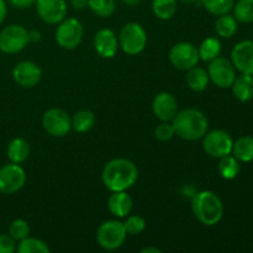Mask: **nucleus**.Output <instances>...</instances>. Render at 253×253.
<instances>
[{
	"instance_id": "25",
	"label": "nucleus",
	"mask_w": 253,
	"mask_h": 253,
	"mask_svg": "<svg viewBox=\"0 0 253 253\" xmlns=\"http://www.w3.org/2000/svg\"><path fill=\"white\" fill-rule=\"evenodd\" d=\"M220 175L226 180H232L239 175L240 169V161L235 156L227 155L224 157L219 158V165H217Z\"/></svg>"
},
{
	"instance_id": "20",
	"label": "nucleus",
	"mask_w": 253,
	"mask_h": 253,
	"mask_svg": "<svg viewBox=\"0 0 253 253\" xmlns=\"http://www.w3.org/2000/svg\"><path fill=\"white\" fill-rule=\"evenodd\" d=\"M185 82H187L188 86L193 91L200 93V91H204L208 88L210 78L209 74H208V71H205L202 67H198L197 64V66L192 67V68L187 71Z\"/></svg>"
},
{
	"instance_id": "28",
	"label": "nucleus",
	"mask_w": 253,
	"mask_h": 253,
	"mask_svg": "<svg viewBox=\"0 0 253 253\" xmlns=\"http://www.w3.org/2000/svg\"><path fill=\"white\" fill-rule=\"evenodd\" d=\"M48 245L42 240L36 239V237L27 236L26 239L21 240L17 246V252L19 253H48Z\"/></svg>"
},
{
	"instance_id": "3",
	"label": "nucleus",
	"mask_w": 253,
	"mask_h": 253,
	"mask_svg": "<svg viewBox=\"0 0 253 253\" xmlns=\"http://www.w3.org/2000/svg\"><path fill=\"white\" fill-rule=\"evenodd\" d=\"M192 211L200 224L215 226L224 216V204L219 195L214 192L203 190L193 197Z\"/></svg>"
},
{
	"instance_id": "7",
	"label": "nucleus",
	"mask_w": 253,
	"mask_h": 253,
	"mask_svg": "<svg viewBox=\"0 0 253 253\" xmlns=\"http://www.w3.org/2000/svg\"><path fill=\"white\" fill-rule=\"evenodd\" d=\"M84 29L81 21L74 17H64L56 30V41L64 49H74L83 40Z\"/></svg>"
},
{
	"instance_id": "8",
	"label": "nucleus",
	"mask_w": 253,
	"mask_h": 253,
	"mask_svg": "<svg viewBox=\"0 0 253 253\" xmlns=\"http://www.w3.org/2000/svg\"><path fill=\"white\" fill-rule=\"evenodd\" d=\"M232 145L234 140L230 133L220 128L209 131L203 137V148L205 153L212 158H221L231 155Z\"/></svg>"
},
{
	"instance_id": "35",
	"label": "nucleus",
	"mask_w": 253,
	"mask_h": 253,
	"mask_svg": "<svg viewBox=\"0 0 253 253\" xmlns=\"http://www.w3.org/2000/svg\"><path fill=\"white\" fill-rule=\"evenodd\" d=\"M16 250V241L7 234H0V253H12Z\"/></svg>"
},
{
	"instance_id": "42",
	"label": "nucleus",
	"mask_w": 253,
	"mask_h": 253,
	"mask_svg": "<svg viewBox=\"0 0 253 253\" xmlns=\"http://www.w3.org/2000/svg\"><path fill=\"white\" fill-rule=\"evenodd\" d=\"M183 2H187V4H193V2H197L198 0H180Z\"/></svg>"
},
{
	"instance_id": "4",
	"label": "nucleus",
	"mask_w": 253,
	"mask_h": 253,
	"mask_svg": "<svg viewBox=\"0 0 253 253\" xmlns=\"http://www.w3.org/2000/svg\"><path fill=\"white\" fill-rule=\"evenodd\" d=\"M119 47L128 56H137L147 44V34L137 22H128L124 25L118 36Z\"/></svg>"
},
{
	"instance_id": "30",
	"label": "nucleus",
	"mask_w": 253,
	"mask_h": 253,
	"mask_svg": "<svg viewBox=\"0 0 253 253\" xmlns=\"http://www.w3.org/2000/svg\"><path fill=\"white\" fill-rule=\"evenodd\" d=\"M208 12L215 16L230 14L235 5V0H200Z\"/></svg>"
},
{
	"instance_id": "13",
	"label": "nucleus",
	"mask_w": 253,
	"mask_h": 253,
	"mask_svg": "<svg viewBox=\"0 0 253 253\" xmlns=\"http://www.w3.org/2000/svg\"><path fill=\"white\" fill-rule=\"evenodd\" d=\"M36 11L40 19L49 25H57L67 16L66 0H36Z\"/></svg>"
},
{
	"instance_id": "16",
	"label": "nucleus",
	"mask_w": 253,
	"mask_h": 253,
	"mask_svg": "<svg viewBox=\"0 0 253 253\" xmlns=\"http://www.w3.org/2000/svg\"><path fill=\"white\" fill-rule=\"evenodd\" d=\"M152 111L161 121H172L175 114L178 113V103L174 95L167 91L158 93L153 98Z\"/></svg>"
},
{
	"instance_id": "38",
	"label": "nucleus",
	"mask_w": 253,
	"mask_h": 253,
	"mask_svg": "<svg viewBox=\"0 0 253 253\" xmlns=\"http://www.w3.org/2000/svg\"><path fill=\"white\" fill-rule=\"evenodd\" d=\"M6 12H7V6H6V1L5 0H0V24L5 20L6 17Z\"/></svg>"
},
{
	"instance_id": "36",
	"label": "nucleus",
	"mask_w": 253,
	"mask_h": 253,
	"mask_svg": "<svg viewBox=\"0 0 253 253\" xmlns=\"http://www.w3.org/2000/svg\"><path fill=\"white\" fill-rule=\"evenodd\" d=\"M17 9H27L36 2V0H9Z\"/></svg>"
},
{
	"instance_id": "40",
	"label": "nucleus",
	"mask_w": 253,
	"mask_h": 253,
	"mask_svg": "<svg viewBox=\"0 0 253 253\" xmlns=\"http://www.w3.org/2000/svg\"><path fill=\"white\" fill-rule=\"evenodd\" d=\"M162 251H161L160 249H157V247H145V249L141 250V253H161Z\"/></svg>"
},
{
	"instance_id": "10",
	"label": "nucleus",
	"mask_w": 253,
	"mask_h": 253,
	"mask_svg": "<svg viewBox=\"0 0 253 253\" xmlns=\"http://www.w3.org/2000/svg\"><path fill=\"white\" fill-rule=\"evenodd\" d=\"M208 74L212 83L222 89L231 88L235 78H236V68L230 59L224 57H216L210 61Z\"/></svg>"
},
{
	"instance_id": "17",
	"label": "nucleus",
	"mask_w": 253,
	"mask_h": 253,
	"mask_svg": "<svg viewBox=\"0 0 253 253\" xmlns=\"http://www.w3.org/2000/svg\"><path fill=\"white\" fill-rule=\"evenodd\" d=\"M94 48L103 58H113L119 49V39L110 29L99 30L94 37Z\"/></svg>"
},
{
	"instance_id": "23",
	"label": "nucleus",
	"mask_w": 253,
	"mask_h": 253,
	"mask_svg": "<svg viewBox=\"0 0 253 253\" xmlns=\"http://www.w3.org/2000/svg\"><path fill=\"white\" fill-rule=\"evenodd\" d=\"M237 29H239V21L235 19L234 15H220L215 21V31L222 39L232 37L237 32Z\"/></svg>"
},
{
	"instance_id": "39",
	"label": "nucleus",
	"mask_w": 253,
	"mask_h": 253,
	"mask_svg": "<svg viewBox=\"0 0 253 253\" xmlns=\"http://www.w3.org/2000/svg\"><path fill=\"white\" fill-rule=\"evenodd\" d=\"M29 40L30 42H37L41 40V32L39 30H31L29 31Z\"/></svg>"
},
{
	"instance_id": "22",
	"label": "nucleus",
	"mask_w": 253,
	"mask_h": 253,
	"mask_svg": "<svg viewBox=\"0 0 253 253\" xmlns=\"http://www.w3.org/2000/svg\"><path fill=\"white\" fill-rule=\"evenodd\" d=\"M232 156L240 162L249 163L253 161V137L252 136H242L237 138L232 145Z\"/></svg>"
},
{
	"instance_id": "34",
	"label": "nucleus",
	"mask_w": 253,
	"mask_h": 253,
	"mask_svg": "<svg viewBox=\"0 0 253 253\" xmlns=\"http://www.w3.org/2000/svg\"><path fill=\"white\" fill-rule=\"evenodd\" d=\"M174 135V128H173L172 124H169V121H162V123L155 128V137L157 138L158 141H161V142H166V141L172 140Z\"/></svg>"
},
{
	"instance_id": "19",
	"label": "nucleus",
	"mask_w": 253,
	"mask_h": 253,
	"mask_svg": "<svg viewBox=\"0 0 253 253\" xmlns=\"http://www.w3.org/2000/svg\"><path fill=\"white\" fill-rule=\"evenodd\" d=\"M232 94L235 98L241 103H247V101L253 99V76L249 74H242L235 78L234 83L231 85Z\"/></svg>"
},
{
	"instance_id": "24",
	"label": "nucleus",
	"mask_w": 253,
	"mask_h": 253,
	"mask_svg": "<svg viewBox=\"0 0 253 253\" xmlns=\"http://www.w3.org/2000/svg\"><path fill=\"white\" fill-rule=\"evenodd\" d=\"M94 125H95V115L93 111L86 110V109L77 111L72 118V130L79 133L88 132L93 128Z\"/></svg>"
},
{
	"instance_id": "32",
	"label": "nucleus",
	"mask_w": 253,
	"mask_h": 253,
	"mask_svg": "<svg viewBox=\"0 0 253 253\" xmlns=\"http://www.w3.org/2000/svg\"><path fill=\"white\" fill-rule=\"evenodd\" d=\"M123 224L126 234L130 235V236L140 235L146 229V220L140 215H130V216L127 215L125 222H123Z\"/></svg>"
},
{
	"instance_id": "27",
	"label": "nucleus",
	"mask_w": 253,
	"mask_h": 253,
	"mask_svg": "<svg viewBox=\"0 0 253 253\" xmlns=\"http://www.w3.org/2000/svg\"><path fill=\"white\" fill-rule=\"evenodd\" d=\"M177 0H152V11L160 20H169L177 12Z\"/></svg>"
},
{
	"instance_id": "1",
	"label": "nucleus",
	"mask_w": 253,
	"mask_h": 253,
	"mask_svg": "<svg viewBox=\"0 0 253 253\" xmlns=\"http://www.w3.org/2000/svg\"><path fill=\"white\" fill-rule=\"evenodd\" d=\"M138 169L132 161L127 158H114L109 161L101 172V180L110 192L128 190L136 184Z\"/></svg>"
},
{
	"instance_id": "41",
	"label": "nucleus",
	"mask_w": 253,
	"mask_h": 253,
	"mask_svg": "<svg viewBox=\"0 0 253 253\" xmlns=\"http://www.w3.org/2000/svg\"><path fill=\"white\" fill-rule=\"evenodd\" d=\"M121 1L127 5V6H135V5L140 4L141 0H121Z\"/></svg>"
},
{
	"instance_id": "9",
	"label": "nucleus",
	"mask_w": 253,
	"mask_h": 253,
	"mask_svg": "<svg viewBox=\"0 0 253 253\" xmlns=\"http://www.w3.org/2000/svg\"><path fill=\"white\" fill-rule=\"evenodd\" d=\"M42 126L48 135L64 137L72 130V118L59 108H51L42 115Z\"/></svg>"
},
{
	"instance_id": "37",
	"label": "nucleus",
	"mask_w": 253,
	"mask_h": 253,
	"mask_svg": "<svg viewBox=\"0 0 253 253\" xmlns=\"http://www.w3.org/2000/svg\"><path fill=\"white\" fill-rule=\"evenodd\" d=\"M71 4L73 9L83 10L88 6V0H71Z\"/></svg>"
},
{
	"instance_id": "5",
	"label": "nucleus",
	"mask_w": 253,
	"mask_h": 253,
	"mask_svg": "<svg viewBox=\"0 0 253 253\" xmlns=\"http://www.w3.org/2000/svg\"><path fill=\"white\" fill-rule=\"evenodd\" d=\"M126 234L123 222L118 220H108L104 221L96 231V241L99 246L105 251H115L119 250L125 242Z\"/></svg>"
},
{
	"instance_id": "31",
	"label": "nucleus",
	"mask_w": 253,
	"mask_h": 253,
	"mask_svg": "<svg viewBox=\"0 0 253 253\" xmlns=\"http://www.w3.org/2000/svg\"><path fill=\"white\" fill-rule=\"evenodd\" d=\"M88 7L100 17H110L115 12V0H88Z\"/></svg>"
},
{
	"instance_id": "26",
	"label": "nucleus",
	"mask_w": 253,
	"mask_h": 253,
	"mask_svg": "<svg viewBox=\"0 0 253 253\" xmlns=\"http://www.w3.org/2000/svg\"><path fill=\"white\" fill-rule=\"evenodd\" d=\"M199 58L204 62H210L220 56L221 53V42L216 37H208L198 48Z\"/></svg>"
},
{
	"instance_id": "21",
	"label": "nucleus",
	"mask_w": 253,
	"mask_h": 253,
	"mask_svg": "<svg viewBox=\"0 0 253 253\" xmlns=\"http://www.w3.org/2000/svg\"><path fill=\"white\" fill-rule=\"evenodd\" d=\"M30 151V143L25 138L16 137L7 146V158L10 162L20 165L29 158Z\"/></svg>"
},
{
	"instance_id": "12",
	"label": "nucleus",
	"mask_w": 253,
	"mask_h": 253,
	"mask_svg": "<svg viewBox=\"0 0 253 253\" xmlns=\"http://www.w3.org/2000/svg\"><path fill=\"white\" fill-rule=\"evenodd\" d=\"M26 183V173L17 163H7L0 168V193L14 194Z\"/></svg>"
},
{
	"instance_id": "33",
	"label": "nucleus",
	"mask_w": 253,
	"mask_h": 253,
	"mask_svg": "<svg viewBox=\"0 0 253 253\" xmlns=\"http://www.w3.org/2000/svg\"><path fill=\"white\" fill-rule=\"evenodd\" d=\"M9 235L15 241H21L30 235V226L24 219H16L10 224Z\"/></svg>"
},
{
	"instance_id": "11",
	"label": "nucleus",
	"mask_w": 253,
	"mask_h": 253,
	"mask_svg": "<svg viewBox=\"0 0 253 253\" xmlns=\"http://www.w3.org/2000/svg\"><path fill=\"white\" fill-rule=\"evenodd\" d=\"M169 61L174 68L179 71H188L199 63V52L190 42H178L170 48Z\"/></svg>"
},
{
	"instance_id": "18",
	"label": "nucleus",
	"mask_w": 253,
	"mask_h": 253,
	"mask_svg": "<svg viewBox=\"0 0 253 253\" xmlns=\"http://www.w3.org/2000/svg\"><path fill=\"white\" fill-rule=\"evenodd\" d=\"M111 193L113 194L108 200L109 211L115 217H126L132 210V198L126 193V190Z\"/></svg>"
},
{
	"instance_id": "15",
	"label": "nucleus",
	"mask_w": 253,
	"mask_h": 253,
	"mask_svg": "<svg viewBox=\"0 0 253 253\" xmlns=\"http://www.w3.org/2000/svg\"><path fill=\"white\" fill-rule=\"evenodd\" d=\"M231 62L240 73L253 76V41L245 40L235 44L231 51Z\"/></svg>"
},
{
	"instance_id": "2",
	"label": "nucleus",
	"mask_w": 253,
	"mask_h": 253,
	"mask_svg": "<svg viewBox=\"0 0 253 253\" xmlns=\"http://www.w3.org/2000/svg\"><path fill=\"white\" fill-rule=\"evenodd\" d=\"M172 125L178 137L185 141H198L208 132L209 121L204 113L198 109H184L175 114Z\"/></svg>"
},
{
	"instance_id": "6",
	"label": "nucleus",
	"mask_w": 253,
	"mask_h": 253,
	"mask_svg": "<svg viewBox=\"0 0 253 253\" xmlns=\"http://www.w3.org/2000/svg\"><path fill=\"white\" fill-rule=\"evenodd\" d=\"M29 43V31L21 25H9L0 31V51L2 53H19Z\"/></svg>"
},
{
	"instance_id": "29",
	"label": "nucleus",
	"mask_w": 253,
	"mask_h": 253,
	"mask_svg": "<svg viewBox=\"0 0 253 253\" xmlns=\"http://www.w3.org/2000/svg\"><path fill=\"white\" fill-rule=\"evenodd\" d=\"M235 19L242 24L253 22V0H239L235 2L234 7Z\"/></svg>"
},
{
	"instance_id": "14",
	"label": "nucleus",
	"mask_w": 253,
	"mask_h": 253,
	"mask_svg": "<svg viewBox=\"0 0 253 253\" xmlns=\"http://www.w3.org/2000/svg\"><path fill=\"white\" fill-rule=\"evenodd\" d=\"M12 78L22 88H34L41 82L42 71L35 62H19L12 69Z\"/></svg>"
}]
</instances>
